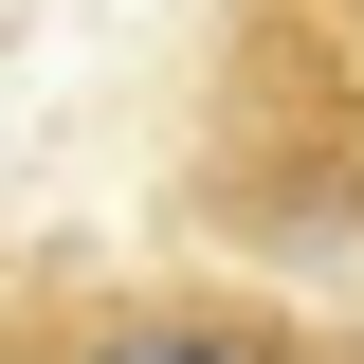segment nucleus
Returning a JSON list of instances; mask_svg holds the SVG:
<instances>
[{
	"label": "nucleus",
	"instance_id": "1",
	"mask_svg": "<svg viewBox=\"0 0 364 364\" xmlns=\"http://www.w3.org/2000/svg\"><path fill=\"white\" fill-rule=\"evenodd\" d=\"M55 364H273L255 328H91V346H55Z\"/></svg>",
	"mask_w": 364,
	"mask_h": 364
},
{
	"label": "nucleus",
	"instance_id": "2",
	"mask_svg": "<svg viewBox=\"0 0 364 364\" xmlns=\"http://www.w3.org/2000/svg\"><path fill=\"white\" fill-rule=\"evenodd\" d=\"M346 18H364V0H346Z\"/></svg>",
	"mask_w": 364,
	"mask_h": 364
}]
</instances>
